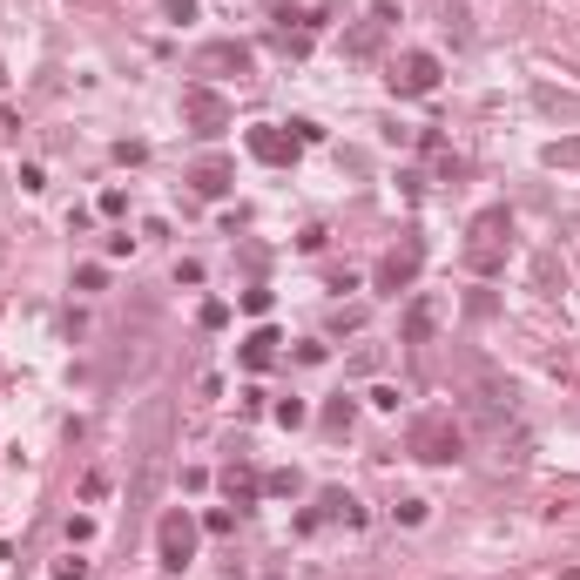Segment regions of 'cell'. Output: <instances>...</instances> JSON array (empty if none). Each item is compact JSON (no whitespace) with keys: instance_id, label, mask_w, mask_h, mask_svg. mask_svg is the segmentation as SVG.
Wrapping results in <instances>:
<instances>
[{"instance_id":"9a60e30c","label":"cell","mask_w":580,"mask_h":580,"mask_svg":"<svg viewBox=\"0 0 580 580\" xmlns=\"http://www.w3.org/2000/svg\"><path fill=\"white\" fill-rule=\"evenodd\" d=\"M54 580H88V560H81V553H62V560H54Z\"/></svg>"},{"instance_id":"8992f818","label":"cell","mask_w":580,"mask_h":580,"mask_svg":"<svg viewBox=\"0 0 580 580\" xmlns=\"http://www.w3.org/2000/svg\"><path fill=\"white\" fill-rule=\"evenodd\" d=\"M385 28H392V7H385V0H378V7H371V14H365V21H358V28H352V34H344V54H358V62H365V54H378V41H385Z\"/></svg>"},{"instance_id":"4fadbf2b","label":"cell","mask_w":580,"mask_h":580,"mask_svg":"<svg viewBox=\"0 0 580 580\" xmlns=\"http://www.w3.org/2000/svg\"><path fill=\"white\" fill-rule=\"evenodd\" d=\"M223 486H229V500H236V506H250V500H257V479H250V473H236V466L223 473Z\"/></svg>"},{"instance_id":"2e32d148","label":"cell","mask_w":580,"mask_h":580,"mask_svg":"<svg viewBox=\"0 0 580 580\" xmlns=\"http://www.w3.org/2000/svg\"><path fill=\"white\" fill-rule=\"evenodd\" d=\"M547 162H553V169H580V142H553Z\"/></svg>"},{"instance_id":"277c9868","label":"cell","mask_w":580,"mask_h":580,"mask_svg":"<svg viewBox=\"0 0 580 580\" xmlns=\"http://www.w3.org/2000/svg\"><path fill=\"white\" fill-rule=\"evenodd\" d=\"M392 95H432L439 88V54H426V47H412V54H398L392 62Z\"/></svg>"},{"instance_id":"ba28073f","label":"cell","mask_w":580,"mask_h":580,"mask_svg":"<svg viewBox=\"0 0 580 580\" xmlns=\"http://www.w3.org/2000/svg\"><path fill=\"white\" fill-rule=\"evenodd\" d=\"M250 155H257V162H290V155H297V136H284V128H250Z\"/></svg>"},{"instance_id":"3957f363","label":"cell","mask_w":580,"mask_h":580,"mask_svg":"<svg viewBox=\"0 0 580 580\" xmlns=\"http://www.w3.org/2000/svg\"><path fill=\"white\" fill-rule=\"evenodd\" d=\"M155 560H162V574H183L189 560H196V519L176 506V513H162V526H155Z\"/></svg>"},{"instance_id":"ac0fdd59","label":"cell","mask_w":580,"mask_h":580,"mask_svg":"<svg viewBox=\"0 0 580 580\" xmlns=\"http://www.w3.org/2000/svg\"><path fill=\"white\" fill-rule=\"evenodd\" d=\"M304 418H311V412L297 405V398H284V405H277V426H304Z\"/></svg>"},{"instance_id":"e0dca14e","label":"cell","mask_w":580,"mask_h":580,"mask_svg":"<svg viewBox=\"0 0 580 580\" xmlns=\"http://www.w3.org/2000/svg\"><path fill=\"white\" fill-rule=\"evenodd\" d=\"M162 14L176 21V28H183V21H196V0H162Z\"/></svg>"},{"instance_id":"7a4b0ae2","label":"cell","mask_w":580,"mask_h":580,"mask_svg":"<svg viewBox=\"0 0 580 580\" xmlns=\"http://www.w3.org/2000/svg\"><path fill=\"white\" fill-rule=\"evenodd\" d=\"M412 452L432 459V466H452L466 452V432L452 426V412H426V418H412Z\"/></svg>"},{"instance_id":"5b68a950","label":"cell","mask_w":580,"mask_h":580,"mask_svg":"<svg viewBox=\"0 0 580 580\" xmlns=\"http://www.w3.org/2000/svg\"><path fill=\"white\" fill-rule=\"evenodd\" d=\"M418 263H426V244H418V236H405V244H398L392 257L378 263V290H412Z\"/></svg>"},{"instance_id":"30bf717a","label":"cell","mask_w":580,"mask_h":580,"mask_svg":"<svg viewBox=\"0 0 580 580\" xmlns=\"http://www.w3.org/2000/svg\"><path fill=\"white\" fill-rule=\"evenodd\" d=\"M183 115H189V122H203V128H223V122H229V108L216 102L210 88H189V95H183Z\"/></svg>"},{"instance_id":"9c48e42d","label":"cell","mask_w":580,"mask_h":580,"mask_svg":"<svg viewBox=\"0 0 580 580\" xmlns=\"http://www.w3.org/2000/svg\"><path fill=\"white\" fill-rule=\"evenodd\" d=\"M203 68H223V75L244 81L250 75V47L244 41H216V47H203Z\"/></svg>"},{"instance_id":"7c38bea8","label":"cell","mask_w":580,"mask_h":580,"mask_svg":"<svg viewBox=\"0 0 580 580\" xmlns=\"http://www.w3.org/2000/svg\"><path fill=\"white\" fill-rule=\"evenodd\" d=\"M270 358H277V331H250V337H244V365L263 371Z\"/></svg>"},{"instance_id":"52a82bcc","label":"cell","mask_w":580,"mask_h":580,"mask_svg":"<svg viewBox=\"0 0 580 580\" xmlns=\"http://www.w3.org/2000/svg\"><path fill=\"white\" fill-rule=\"evenodd\" d=\"M432 331H439V297L418 290L412 304H405V344H432Z\"/></svg>"},{"instance_id":"6da1fadb","label":"cell","mask_w":580,"mask_h":580,"mask_svg":"<svg viewBox=\"0 0 580 580\" xmlns=\"http://www.w3.org/2000/svg\"><path fill=\"white\" fill-rule=\"evenodd\" d=\"M466 236H473V244H466V263H473L479 277L506 270V236H513V216H506V210H479Z\"/></svg>"},{"instance_id":"5bb4252c","label":"cell","mask_w":580,"mask_h":580,"mask_svg":"<svg viewBox=\"0 0 580 580\" xmlns=\"http://www.w3.org/2000/svg\"><path fill=\"white\" fill-rule=\"evenodd\" d=\"M540 108H547V115H574V122H580V102H574V95H553V88H540Z\"/></svg>"},{"instance_id":"8fae6325","label":"cell","mask_w":580,"mask_h":580,"mask_svg":"<svg viewBox=\"0 0 580 580\" xmlns=\"http://www.w3.org/2000/svg\"><path fill=\"white\" fill-rule=\"evenodd\" d=\"M189 183H196L203 196H223V189H229V162H216V155H210V162H196V176H189Z\"/></svg>"}]
</instances>
